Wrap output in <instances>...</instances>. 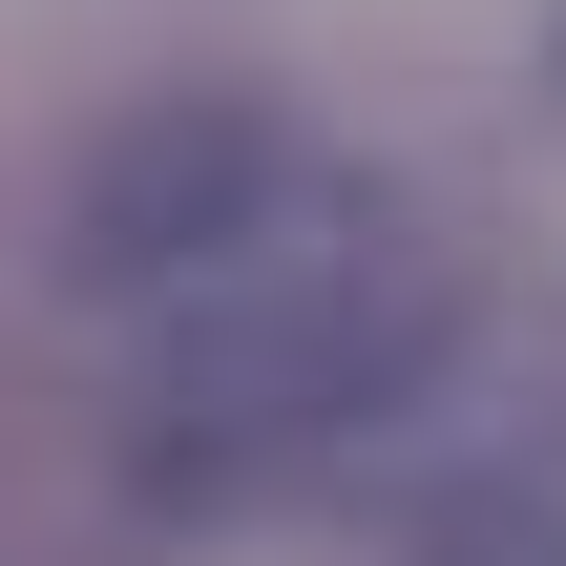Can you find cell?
<instances>
[{
	"instance_id": "1",
	"label": "cell",
	"mask_w": 566,
	"mask_h": 566,
	"mask_svg": "<svg viewBox=\"0 0 566 566\" xmlns=\"http://www.w3.org/2000/svg\"><path fill=\"white\" fill-rule=\"evenodd\" d=\"M462 273L420 210L294 168L189 294H147V483H273L315 441H357L378 399H420Z\"/></svg>"
},
{
	"instance_id": "2",
	"label": "cell",
	"mask_w": 566,
	"mask_h": 566,
	"mask_svg": "<svg viewBox=\"0 0 566 566\" xmlns=\"http://www.w3.org/2000/svg\"><path fill=\"white\" fill-rule=\"evenodd\" d=\"M294 168H315V147L252 126V105H147V126L84 168V231H63V252H84V294H189Z\"/></svg>"
}]
</instances>
